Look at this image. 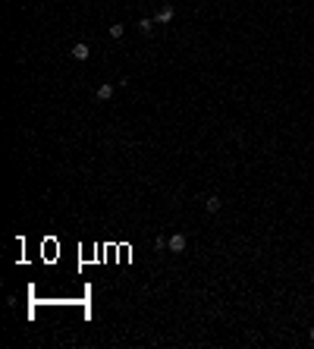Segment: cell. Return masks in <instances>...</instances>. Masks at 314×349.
Instances as JSON below:
<instances>
[{"instance_id":"6da1fadb","label":"cell","mask_w":314,"mask_h":349,"mask_svg":"<svg viewBox=\"0 0 314 349\" xmlns=\"http://www.w3.org/2000/svg\"><path fill=\"white\" fill-rule=\"evenodd\" d=\"M185 245H189V239H185V233H173L170 239H166V249H170L173 255H182Z\"/></svg>"},{"instance_id":"ba28073f","label":"cell","mask_w":314,"mask_h":349,"mask_svg":"<svg viewBox=\"0 0 314 349\" xmlns=\"http://www.w3.org/2000/svg\"><path fill=\"white\" fill-rule=\"evenodd\" d=\"M308 340H311V343H314V327H311V333H308Z\"/></svg>"},{"instance_id":"7a4b0ae2","label":"cell","mask_w":314,"mask_h":349,"mask_svg":"<svg viewBox=\"0 0 314 349\" xmlns=\"http://www.w3.org/2000/svg\"><path fill=\"white\" fill-rule=\"evenodd\" d=\"M69 53H72V60H88V57H91V48H88L85 41H76V44L69 48Z\"/></svg>"},{"instance_id":"277c9868","label":"cell","mask_w":314,"mask_h":349,"mask_svg":"<svg viewBox=\"0 0 314 349\" xmlns=\"http://www.w3.org/2000/svg\"><path fill=\"white\" fill-rule=\"evenodd\" d=\"M113 95H116V85H110V82H107V85H98L95 101H101V104H104V101H110Z\"/></svg>"},{"instance_id":"8992f818","label":"cell","mask_w":314,"mask_h":349,"mask_svg":"<svg viewBox=\"0 0 314 349\" xmlns=\"http://www.w3.org/2000/svg\"><path fill=\"white\" fill-rule=\"evenodd\" d=\"M204 208H208V214H217L223 208V201H220V195H208L204 198Z\"/></svg>"},{"instance_id":"3957f363","label":"cell","mask_w":314,"mask_h":349,"mask_svg":"<svg viewBox=\"0 0 314 349\" xmlns=\"http://www.w3.org/2000/svg\"><path fill=\"white\" fill-rule=\"evenodd\" d=\"M173 16H176V10H173V6L170 3H166V6H160V10H157V25H170L173 22Z\"/></svg>"},{"instance_id":"52a82bcc","label":"cell","mask_w":314,"mask_h":349,"mask_svg":"<svg viewBox=\"0 0 314 349\" xmlns=\"http://www.w3.org/2000/svg\"><path fill=\"white\" fill-rule=\"evenodd\" d=\"M110 38H123V25H110Z\"/></svg>"},{"instance_id":"5b68a950","label":"cell","mask_w":314,"mask_h":349,"mask_svg":"<svg viewBox=\"0 0 314 349\" xmlns=\"http://www.w3.org/2000/svg\"><path fill=\"white\" fill-rule=\"evenodd\" d=\"M154 25H157V19H148V16L138 19V32H142V35H151V32H154Z\"/></svg>"}]
</instances>
